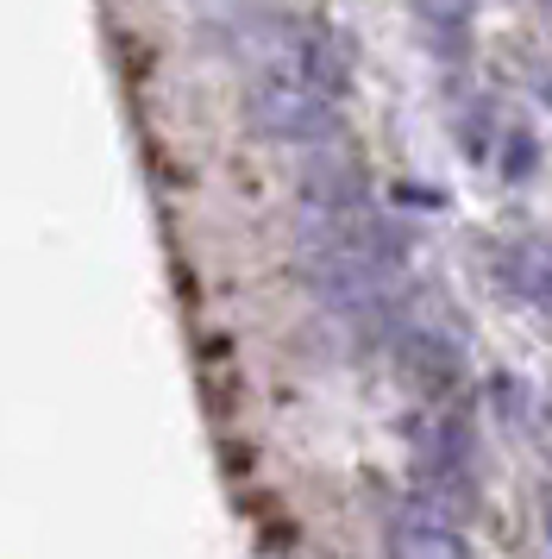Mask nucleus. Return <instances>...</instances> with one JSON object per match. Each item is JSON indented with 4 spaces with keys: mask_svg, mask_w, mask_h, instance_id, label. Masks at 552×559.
<instances>
[{
    "mask_svg": "<svg viewBox=\"0 0 552 559\" xmlns=\"http://www.w3.org/2000/svg\"><path fill=\"white\" fill-rule=\"evenodd\" d=\"M245 120H251V132H264L276 145H321V139L339 132V95L321 88L301 63L276 57L271 70L251 82Z\"/></svg>",
    "mask_w": 552,
    "mask_h": 559,
    "instance_id": "obj_1",
    "label": "nucleus"
},
{
    "mask_svg": "<svg viewBox=\"0 0 552 559\" xmlns=\"http://www.w3.org/2000/svg\"><path fill=\"white\" fill-rule=\"evenodd\" d=\"M496 283L515 302L552 314V239H508L496 252Z\"/></svg>",
    "mask_w": 552,
    "mask_h": 559,
    "instance_id": "obj_3",
    "label": "nucleus"
},
{
    "mask_svg": "<svg viewBox=\"0 0 552 559\" xmlns=\"http://www.w3.org/2000/svg\"><path fill=\"white\" fill-rule=\"evenodd\" d=\"M547 534H552V490H547Z\"/></svg>",
    "mask_w": 552,
    "mask_h": 559,
    "instance_id": "obj_5",
    "label": "nucleus"
},
{
    "mask_svg": "<svg viewBox=\"0 0 552 559\" xmlns=\"http://www.w3.org/2000/svg\"><path fill=\"white\" fill-rule=\"evenodd\" d=\"M408 7H415L427 45L440 57H458L471 45V0H408Z\"/></svg>",
    "mask_w": 552,
    "mask_h": 559,
    "instance_id": "obj_4",
    "label": "nucleus"
},
{
    "mask_svg": "<svg viewBox=\"0 0 552 559\" xmlns=\"http://www.w3.org/2000/svg\"><path fill=\"white\" fill-rule=\"evenodd\" d=\"M383 554L389 559H483L471 547V534L452 528L446 515H433V509H421V503L389 509V522H383Z\"/></svg>",
    "mask_w": 552,
    "mask_h": 559,
    "instance_id": "obj_2",
    "label": "nucleus"
}]
</instances>
